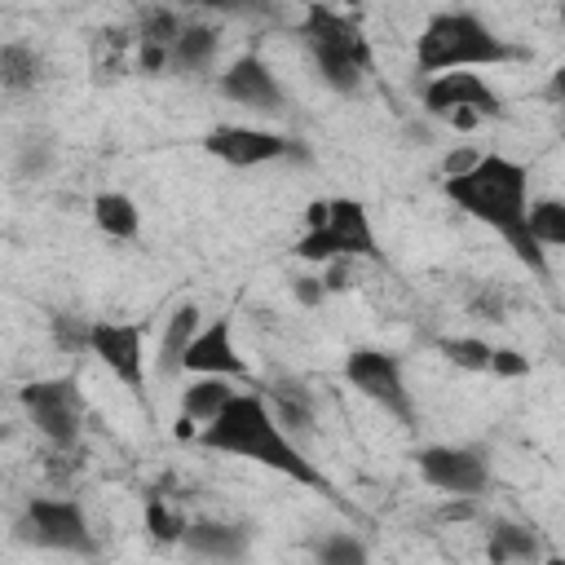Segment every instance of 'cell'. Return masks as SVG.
Instances as JSON below:
<instances>
[{
  "mask_svg": "<svg viewBox=\"0 0 565 565\" xmlns=\"http://www.w3.org/2000/svg\"><path fill=\"white\" fill-rule=\"evenodd\" d=\"M146 534L154 539V543H163V547H181V539H185V530H190V516L177 508V503H168L163 494H150L146 499Z\"/></svg>",
  "mask_w": 565,
  "mask_h": 565,
  "instance_id": "cell-24",
  "label": "cell"
},
{
  "mask_svg": "<svg viewBox=\"0 0 565 565\" xmlns=\"http://www.w3.org/2000/svg\"><path fill=\"white\" fill-rule=\"evenodd\" d=\"M18 402L26 411V419L35 424V433L53 446V450H79L84 437V393L71 375H53V380H31L18 388Z\"/></svg>",
  "mask_w": 565,
  "mask_h": 565,
  "instance_id": "cell-6",
  "label": "cell"
},
{
  "mask_svg": "<svg viewBox=\"0 0 565 565\" xmlns=\"http://www.w3.org/2000/svg\"><path fill=\"white\" fill-rule=\"evenodd\" d=\"M446 124L459 128V132H472V128L481 124V115H477V110H455V115H446Z\"/></svg>",
  "mask_w": 565,
  "mask_h": 565,
  "instance_id": "cell-39",
  "label": "cell"
},
{
  "mask_svg": "<svg viewBox=\"0 0 565 565\" xmlns=\"http://www.w3.org/2000/svg\"><path fill=\"white\" fill-rule=\"evenodd\" d=\"M141 344H146V327L141 322H110V318L93 322V358L128 393H137L141 406H146V353H141Z\"/></svg>",
  "mask_w": 565,
  "mask_h": 565,
  "instance_id": "cell-10",
  "label": "cell"
},
{
  "mask_svg": "<svg viewBox=\"0 0 565 565\" xmlns=\"http://www.w3.org/2000/svg\"><path fill=\"white\" fill-rule=\"evenodd\" d=\"M238 397V388L230 380H216V375H194L190 388H181V415L190 424H216L225 415V406Z\"/></svg>",
  "mask_w": 565,
  "mask_h": 565,
  "instance_id": "cell-21",
  "label": "cell"
},
{
  "mask_svg": "<svg viewBox=\"0 0 565 565\" xmlns=\"http://www.w3.org/2000/svg\"><path fill=\"white\" fill-rule=\"evenodd\" d=\"M530 234L539 247H565V199H530Z\"/></svg>",
  "mask_w": 565,
  "mask_h": 565,
  "instance_id": "cell-25",
  "label": "cell"
},
{
  "mask_svg": "<svg viewBox=\"0 0 565 565\" xmlns=\"http://www.w3.org/2000/svg\"><path fill=\"white\" fill-rule=\"evenodd\" d=\"M44 84V53L26 40H4L0 44V88L9 97L35 93Z\"/></svg>",
  "mask_w": 565,
  "mask_h": 565,
  "instance_id": "cell-20",
  "label": "cell"
},
{
  "mask_svg": "<svg viewBox=\"0 0 565 565\" xmlns=\"http://www.w3.org/2000/svg\"><path fill=\"white\" fill-rule=\"evenodd\" d=\"M437 349L459 371H490V358H494V344H486L481 335H441Z\"/></svg>",
  "mask_w": 565,
  "mask_h": 565,
  "instance_id": "cell-26",
  "label": "cell"
},
{
  "mask_svg": "<svg viewBox=\"0 0 565 565\" xmlns=\"http://www.w3.org/2000/svg\"><path fill=\"white\" fill-rule=\"evenodd\" d=\"M508 305H512V296H508L503 287H494V282L472 287L468 300H463V309H468L477 322H503V318H508Z\"/></svg>",
  "mask_w": 565,
  "mask_h": 565,
  "instance_id": "cell-29",
  "label": "cell"
},
{
  "mask_svg": "<svg viewBox=\"0 0 565 565\" xmlns=\"http://www.w3.org/2000/svg\"><path fill=\"white\" fill-rule=\"evenodd\" d=\"M344 380L366 397L375 402L380 411H388L397 424H415V397L406 388V371H402V358L397 353H384V349H353L344 358Z\"/></svg>",
  "mask_w": 565,
  "mask_h": 565,
  "instance_id": "cell-8",
  "label": "cell"
},
{
  "mask_svg": "<svg viewBox=\"0 0 565 565\" xmlns=\"http://www.w3.org/2000/svg\"><path fill=\"white\" fill-rule=\"evenodd\" d=\"M216 88H221L225 102L247 106V110H256V115H282V110H287V93H282L278 75H274L269 62H260L256 53L234 57V62L221 71Z\"/></svg>",
  "mask_w": 565,
  "mask_h": 565,
  "instance_id": "cell-11",
  "label": "cell"
},
{
  "mask_svg": "<svg viewBox=\"0 0 565 565\" xmlns=\"http://www.w3.org/2000/svg\"><path fill=\"white\" fill-rule=\"evenodd\" d=\"M543 565H565V556H543Z\"/></svg>",
  "mask_w": 565,
  "mask_h": 565,
  "instance_id": "cell-40",
  "label": "cell"
},
{
  "mask_svg": "<svg viewBox=\"0 0 565 565\" xmlns=\"http://www.w3.org/2000/svg\"><path fill=\"white\" fill-rule=\"evenodd\" d=\"M490 375H499V380H525V375H530V358H525L521 349L494 344V358H490Z\"/></svg>",
  "mask_w": 565,
  "mask_h": 565,
  "instance_id": "cell-32",
  "label": "cell"
},
{
  "mask_svg": "<svg viewBox=\"0 0 565 565\" xmlns=\"http://www.w3.org/2000/svg\"><path fill=\"white\" fill-rule=\"evenodd\" d=\"M93 225H97L106 238L132 243V238L141 234V207H137V199L124 194V190H102V194H93Z\"/></svg>",
  "mask_w": 565,
  "mask_h": 565,
  "instance_id": "cell-22",
  "label": "cell"
},
{
  "mask_svg": "<svg viewBox=\"0 0 565 565\" xmlns=\"http://www.w3.org/2000/svg\"><path fill=\"white\" fill-rule=\"evenodd\" d=\"M477 512H481V503H477V499H446V503L437 508V516H441V521H472Z\"/></svg>",
  "mask_w": 565,
  "mask_h": 565,
  "instance_id": "cell-36",
  "label": "cell"
},
{
  "mask_svg": "<svg viewBox=\"0 0 565 565\" xmlns=\"http://www.w3.org/2000/svg\"><path fill=\"white\" fill-rule=\"evenodd\" d=\"M49 168H53V141H44V137H26V141L18 146L13 172L26 177V181H35V177H44Z\"/></svg>",
  "mask_w": 565,
  "mask_h": 565,
  "instance_id": "cell-31",
  "label": "cell"
},
{
  "mask_svg": "<svg viewBox=\"0 0 565 565\" xmlns=\"http://www.w3.org/2000/svg\"><path fill=\"white\" fill-rule=\"evenodd\" d=\"M291 296L305 305V309H318L331 291H327V282H322V274H300V278H291Z\"/></svg>",
  "mask_w": 565,
  "mask_h": 565,
  "instance_id": "cell-33",
  "label": "cell"
},
{
  "mask_svg": "<svg viewBox=\"0 0 565 565\" xmlns=\"http://www.w3.org/2000/svg\"><path fill=\"white\" fill-rule=\"evenodd\" d=\"M561 22H565V9H561Z\"/></svg>",
  "mask_w": 565,
  "mask_h": 565,
  "instance_id": "cell-41",
  "label": "cell"
},
{
  "mask_svg": "<svg viewBox=\"0 0 565 565\" xmlns=\"http://www.w3.org/2000/svg\"><path fill=\"white\" fill-rule=\"evenodd\" d=\"M512 57H525V49L494 35V26L472 9L433 13L415 40V71H428V75L468 71V66H499Z\"/></svg>",
  "mask_w": 565,
  "mask_h": 565,
  "instance_id": "cell-3",
  "label": "cell"
},
{
  "mask_svg": "<svg viewBox=\"0 0 565 565\" xmlns=\"http://www.w3.org/2000/svg\"><path fill=\"white\" fill-rule=\"evenodd\" d=\"M424 110L428 115H455V110H477L481 119L503 115V97L477 75V71H446L424 84Z\"/></svg>",
  "mask_w": 565,
  "mask_h": 565,
  "instance_id": "cell-12",
  "label": "cell"
},
{
  "mask_svg": "<svg viewBox=\"0 0 565 565\" xmlns=\"http://www.w3.org/2000/svg\"><path fill=\"white\" fill-rule=\"evenodd\" d=\"M477 163H481V154H477V150H468V146H455V150L441 159V177H446V181H455V177H468Z\"/></svg>",
  "mask_w": 565,
  "mask_h": 565,
  "instance_id": "cell-34",
  "label": "cell"
},
{
  "mask_svg": "<svg viewBox=\"0 0 565 565\" xmlns=\"http://www.w3.org/2000/svg\"><path fill=\"white\" fill-rule=\"evenodd\" d=\"M313 561L318 565H371V552H366V543L358 539V534H322L318 543H313Z\"/></svg>",
  "mask_w": 565,
  "mask_h": 565,
  "instance_id": "cell-27",
  "label": "cell"
},
{
  "mask_svg": "<svg viewBox=\"0 0 565 565\" xmlns=\"http://www.w3.org/2000/svg\"><path fill=\"white\" fill-rule=\"evenodd\" d=\"M327 221H331V199H313L305 207V230H327Z\"/></svg>",
  "mask_w": 565,
  "mask_h": 565,
  "instance_id": "cell-37",
  "label": "cell"
},
{
  "mask_svg": "<svg viewBox=\"0 0 565 565\" xmlns=\"http://www.w3.org/2000/svg\"><path fill=\"white\" fill-rule=\"evenodd\" d=\"M318 79L340 93V97H353L362 93V79L375 71V57H371V40L358 31L353 18L327 9V4H309L300 13V26H296Z\"/></svg>",
  "mask_w": 565,
  "mask_h": 565,
  "instance_id": "cell-4",
  "label": "cell"
},
{
  "mask_svg": "<svg viewBox=\"0 0 565 565\" xmlns=\"http://www.w3.org/2000/svg\"><path fill=\"white\" fill-rule=\"evenodd\" d=\"M203 150L216 154L230 168H265V163H309V146H300L287 132L274 128H252V124H216L203 137Z\"/></svg>",
  "mask_w": 565,
  "mask_h": 565,
  "instance_id": "cell-7",
  "label": "cell"
},
{
  "mask_svg": "<svg viewBox=\"0 0 565 565\" xmlns=\"http://www.w3.org/2000/svg\"><path fill=\"white\" fill-rule=\"evenodd\" d=\"M185 371L190 375H216V380H243L247 375V362L234 344V322L230 318H216L212 327H203L185 353Z\"/></svg>",
  "mask_w": 565,
  "mask_h": 565,
  "instance_id": "cell-14",
  "label": "cell"
},
{
  "mask_svg": "<svg viewBox=\"0 0 565 565\" xmlns=\"http://www.w3.org/2000/svg\"><path fill=\"white\" fill-rule=\"evenodd\" d=\"M199 446L221 450V455L252 459V463H260V468H269V472H282V477H291V481H300V486L331 490L327 477L318 472V463L305 455V446L291 441V437L278 428V419H274V411H269V402H265L260 393H238V397L225 406V415L199 433Z\"/></svg>",
  "mask_w": 565,
  "mask_h": 565,
  "instance_id": "cell-2",
  "label": "cell"
},
{
  "mask_svg": "<svg viewBox=\"0 0 565 565\" xmlns=\"http://www.w3.org/2000/svg\"><path fill=\"white\" fill-rule=\"evenodd\" d=\"M221 57V31L212 22H185V31L177 35L172 44V62H168V75H181V79H199L216 66Z\"/></svg>",
  "mask_w": 565,
  "mask_h": 565,
  "instance_id": "cell-17",
  "label": "cell"
},
{
  "mask_svg": "<svg viewBox=\"0 0 565 565\" xmlns=\"http://www.w3.org/2000/svg\"><path fill=\"white\" fill-rule=\"evenodd\" d=\"M185 13H177V9H168V4H146V9H137V22H132V44L137 49H168L172 53V44H177V35L185 31Z\"/></svg>",
  "mask_w": 565,
  "mask_h": 565,
  "instance_id": "cell-23",
  "label": "cell"
},
{
  "mask_svg": "<svg viewBox=\"0 0 565 565\" xmlns=\"http://www.w3.org/2000/svg\"><path fill=\"white\" fill-rule=\"evenodd\" d=\"M415 468L433 490L450 499H477L490 486V463L477 446H424L415 455Z\"/></svg>",
  "mask_w": 565,
  "mask_h": 565,
  "instance_id": "cell-9",
  "label": "cell"
},
{
  "mask_svg": "<svg viewBox=\"0 0 565 565\" xmlns=\"http://www.w3.org/2000/svg\"><path fill=\"white\" fill-rule=\"evenodd\" d=\"M13 539L40 552H62V556H97L102 547L84 503L66 494H31L13 516Z\"/></svg>",
  "mask_w": 565,
  "mask_h": 565,
  "instance_id": "cell-5",
  "label": "cell"
},
{
  "mask_svg": "<svg viewBox=\"0 0 565 565\" xmlns=\"http://www.w3.org/2000/svg\"><path fill=\"white\" fill-rule=\"evenodd\" d=\"M486 561L490 565H543V539L534 525L499 516L486 539Z\"/></svg>",
  "mask_w": 565,
  "mask_h": 565,
  "instance_id": "cell-19",
  "label": "cell"
},
{
  "mask_svg": "<svg viewBox=\"0 0 565 565\" xmlns=\"http://www.w3.org/2000/svg\"><path fill=\"white\" fill-rule=\"evenodd\" d=\"M327 230L340 238V247H344V256L349 260H384V252L375 247V230H371V216H366V207L358 203V199H331V221H327Z\"/></svg>",
  "mask_w": 565,
  "mask_h": 565,
  "instance_id": "cell-18",
  "label": "cell"
},
{
  "mask_svg": "<svg viewBox=\"0 0 565 565\" xmlns=\"http://www.w3.org/2000/svg\"><path fill=\"white\" fill-rule=\"evenodd\" d=\"M199 318H203V313H199V305H190V300L168 313V327H163L159 349H154V375H159V380H177V375L185 371V353H190L194 335L203 331Z\"/></svg>",
  "mask_w": 565,
  "mask_h": 565,
  "instance_id": "cell-16",
  "label": "cell"
},
{
  "mask_svg": "<svg viewBox=\"0 0 565 565\" xmlns=\"http://www.w3.org/2000/svg\"><path fill=\"white\" fill-rule=\"evenodd\" d=\"M49 331H53V344L62 353H93V322H84L75 313H53Z\"/></svg>",
  "mask_w": 565,
  "mask_h": 565,
  "instance_id": "cell-28",
  "label": "cell"
},
{
  "mask_svg": "<svg viewBox=\"0 0 565 565\" xmlns=\"http://www.w3.org/2000/svg\"><path fill=\"white\" fill-rule=\"evenodd\" d=\"M260 397L269 402L278 428L291 437V441H305L313 428H318V402H313V388L291 375V371H274L265 384H260Z\"/></svg>",
  "mask_w": 565,
  "mask_h": 565,
  "instance_id": "cell-13",
  "label": "cell"
},
{
  "mask_svg": "<svg viewBox=\"0 0 565 565\" xmlns=\"http://www.w3.org/2000/svg\"><path fill=\"white\" fill-rule=\"evenodd\" d=\"M543 97H547V102H556V106L565 102V66H556V71H552V79H547Z\"/></svg>",
  "mask_w": 565,
  "mask_h": 565,
  "instance_id": "cell-38",
  "label": "cell"
},
{
  "mask_svg": "<svg viewBox=\"0 0 565 565\" xmlns=\"http://www.w3.org/2000/svg\"><path fill=\"white\" fill-rule=\"evenodd\" d=\"M349 269H353V260L340 256V260H331V265L318 269V274H322V282H327V291H349V287H353V274H349Z\"/></svg>",
  "mask_w": 565,
  "mask_h": 565,
  "instance_id": "cell-35",
  "label": "cell"
},
{
  "mask_svg": "<svg viewBox=\"0 0 565 565\" xmlns=\"http://www.w3.org/2000/svg\"><path fill=\"white\" fill-rule=\"evenodd\" d=\"M441 190L459 212L490 225L530 274H539V278L547 274V252L530 234V172H525V163H516L508 154H481V163L468 177L441 181Z\"/></svg>",
  "mask_w": 565,
  "mask_h": 565,
  "instance_id": "cell-1",
  "label": "cell"
},
{
  "mask_svg": "<svg viewBox=\"0 0 565 565\" xmlns=\"http://www.w3.org/2000/svg\"><path fill=\"white\" fill-rule=\"evenodd\" d=\"M296 256L309 260V265H318V269H327L331 260L344 256V247H340V238L331 230H305V238L296 243Z\"/></svg>",
  "mask_w": 565,
  "mask_h": 565,
  "instance_id": "cell-30",
  "label": "cell"
},
{
  "mask_svg": "<svg viewBox=\"0 0 565 565\" xmlns=\"http://www.w3.org/2000/svg\"><path fill=\"white\" fill-rule=\"evenodd\" d=\"M181 547L199 561H212V565H234L252 552V525L243 521H216V516H199L190 521Z\"/></svg>",
  "mask_w": 565,
  "mask_h": 565,
  "instance_id": "cell-15",
  "label": "cell"
}]
</instances>
